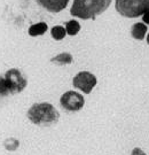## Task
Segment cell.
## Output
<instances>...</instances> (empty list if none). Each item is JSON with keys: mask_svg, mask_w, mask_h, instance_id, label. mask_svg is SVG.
I'll list each match as a JSON object with an SVG mask.
<instances>
[{"mask_svg": "<svg viewBox=\"0 0 149 155\" xmlns=\"http://www.w3.org/2000/svg\"><path fill=\"white\" fill-rule=\"evenodd\" d=\"M111 0H73L70 13L82 20H93L109 7Z\"/></svg>", "mask_w": 149, "mask_h": 155, "instance_id": "6da1fadb", "label": "cell"}, {"mask_svg": "<svg viewBox=\"0 0 149 155\" xmlns=\"http://www.w3.org/2000/svg\"><path fill=\"white\" fill-rule=\"evenodd\" d=\"M28 118L37 125H50L59 121L60 114L48 102L34 104L28 110Z\"/></svg>", "mask_w": 149, "mask_h": 155, "instance_id": "7a4b0ae2", "label": "cell"}, {"mask_svg": "<svg viewBox=\"0 0 149 155\" xmlns=\"http://www.w3.org/2000/svg\"><path fill=\"white\" fill-rule=\"evenodd\" d=\"M116 11L125 17H138L149 11V0H116Z\"/></svg>", "mask_w": 149, "mask_h": 155, "instance_id": "3957f363", "label": "cell"}, {"mask_svg": "<svg viewBox=\"0 0 149 155\" xmlns=\"http://www.w3.org/2000/svg\"><path fill=\"white\" fill-rule=\"evenodd\" d=\"M5 79L11 94L22 92L23 90L25 89V86H27V79L21 74V71L15 69V68L9 69L8 71L6 72Z\"/></svg>", "mask_w": 149, "mask_h": 155, "instance_id": "277c9868", "label": "cell"}, {"mask_svg": "<svg viewBox=\"0 0 149 155\" xmlns=\"http://www.w3.org/2000/svg\"><path fill=\"white\" fill-rule=\"evenodd\" d=\"M61 106L68 111L80 110L85 105V99L82 94L75 91H68L61 97Z\"/></svg>", "mask_w": 149, "mask_h": 155, "instance_id": "5b68a950", "label": "cell"}, {"mask_svg": "<svg viewBox=\"0 0 149 155\" xmlns=\"http://www.w3.org/2000/svg\"><path fill=\"white\" fill-rule=\"evenodd\" d=\"M72 84L76 89L82 90L84 93L89 94L96 85V77L89 71H82L75 76Z\"/></svg>", "mask_w": 149, "mask_h": 155, "instance_id": "8992f818", "label": "cell"}, {"mask_svg": "<svg viewBox=\"0 0 149 155\" xmlns=\"http://www.w3.org/2000/svg\"><path fill=\"white\" fill-rule=\"evenodd\" d=\"M37 2L50 13H59L66 8L69 0H37Z\"/></svg>", "mask_w": 149, "mask_h": 155, "instance_id": "52a82bcc", "label": "cell"}, {"mask_svg": "<svg viewBox=\"0 0 149 155\" xmlns=\"http://www.w3.org/2000/svg\"><path fill=\"white\" fill-rule=\"evenodd\" d=\"M146 32H147V25L144 23H135V24H133L132 29H131L132 37L137 40H142L146 36Z\"/></svg>", "mask_w": 149, "mask_h": 155, "instance_id": "ba28073f", "label": "cell"}, {"mask_svg": "<svg viewBox=\"0 0 149 155\" xmlns=\"http://www.w3.org/2000/svg\"><path fill=\"white\" fill-rule=\"evenodd\" d=\"M47 24L44 22L37 23V24H33L29 28V35L32 36V37H36V36H41L44 35L46 31H47Z\"/></svg>", "mask_w": 149, "mask_h": 155, "instance_id": "9c48e42d", "label": "cell"}, {"mask_svg": "<svg viewBox=\"0 0 149 155\" xmlns=\"http://www.w3.org/2000/svg\"><path fill=\"white\" fill-rule=\"evenodd\" d=\"M52 62L53 63H56V64H60V66H63V64H69L72 62V56L71 54L69 53H61L59 55H56L55 58L52 59Z\"/></svg>", "mask_w": 149, "mask_h": 155, "instance_id": "30bf717a", "label": "cell"}, {"mask_svg": "<svg viewBox=\"0 0 149 155\" xmlns=\"http://www.w3.org/2000/svg\"><path fill=\"white\" fill-rule=\"evenodd\" d=\"M79 30H80V24H79L77 21H75V20L69 21V22L66 24V33L70 35V36L77 35V33L79 32Z\"/></svg>", "mask_w": 149, "mask_h": 155, "instance_id": "8fae6325", "label": "cell"}, {"mask_svg": "<svg viewBox=\"0 0 149 155\" xmlns=\"http://www.w3.org/2000/svg\"><path fill=\"white\" fill-rule=\"evenodd\" d=\"M66 31L63 27L57 25V27H54V28L52 29V37L55 39V40H62V39L66 37Z\"/></svg>", "mask_w": 149, "mask_h": 155, "instance_id": "7c38bea8", "label": "cell"}, {"mask_svg": "<svg viewBox=\"0 0 149 155\" xmlns=\"http://www.w3.org/2000/svg\"><path fill=\"white\" fill-rule=\"evenodd\" d=\"M11 94L9 90H8V86H7V83H6L5 77L0 76V97H6Z\"/></svg>", "mask_w": 149, "mask_h": 155, "instance_id": "4fadbf2b", "label": "cell"}, {"mask_svg": "<svg viewBox=\"0 0 149 155\" xmlns=\"http://www.w3.org/2000/svg\"><path fill=\"white\" fill-rule=\"evenodd\" d=\"M131 155H146V153L142 150H140V148H134Z\"/></svg>", "mask_w": 149, "mask_h": 155, "instance_id": "5bb4252c", "label": "cell"}, {"mask_svg": "<svg viewBox=\"0 0 149 155\" xmlns=\"http://www.w3.org/2000/svg\"><path fill=\"white\" fill-rule=\"evenodd\" d=\"M142 20H144V23H147V24L149 25V11L147 12V13H144V16H142Z\"/></svg>", "mask_w": 149, "mask_h": 155, "instance_id": "9a60e30c", "label": "cell"}, {"mask_svg": "<svg viewBox=\"0 0 149 155\" xmlns=\"http://www.w3.org/2000/svg\"><path fill=\"white\" fill-rule=\"evenodd\" d=\"M147 43L149 44V33H148V36H147Z\"/></svg>", "mask_w": 149, "mask_h": 155, "instance_id": "2e32d148", "label": "cell"}]
</instances>
